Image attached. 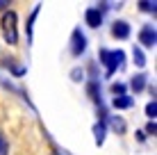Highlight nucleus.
Segmentation results:
<instances>
[{
    "label": "nucleus",
    "instance_id": "ddd939ff",
    "mask_svg": "<svg viewBox=\"0 0 157 155\" xmlns=\"http://www.w3.org/2000/svg\"><path fill=\"white\" fill-rule=\"evenodd\" d=\"M139 9H141V12H146V14H155V12H157V2L141 0V2H139Z\"/></svg>",
    "mask_w": 157,
    "mask_h": 155
},
{
    "label": "nucleus",
    "instance_id": "f3484780",
    "mask_svg": "<svg viewBox=\"0 0 157 155\" xmlns=\"http://www.w3.org/2000/svg\"><path fill=\"white\" fill-rule=\"evenodd\" d=\"M9 153V141H7V137L0 132V155H7Z\"/></svg>",
    "mask_w": 157,
    "mask_h": 155
},
{
    "label": "nucleus",
    "instance_id": "412c9836",
    "mask_svg": "<svg viewBox=\"0 0 157 155\" xmlns=\"http://www.w3.org/2000/svg\"><path fill=\"white\" fill-rule=\"evenodd\" d=\"M7 5H9V2H5V0H0V9H5V12H7Z\"/></svg>",
    "mask_w": 157,
    "mask_h": 155
},
{
    "label": "nucleus",
    "instance_id": "4468645a",
    "mask_svg": "<svg viewBox=\"0 0 157 155\" xmlns=\"http://www.w3.org/2000/svg\"><path fill=\"white\" fill-rule=\"evenodd\" d=\"M132 57H134V64H137V66H146V57H144L141 48H134V50H132Z\"/></svg>",
    "mask_w": 157,
    "mask_h": 155
},
{
    "label": "nucleus",
    "instance_id": "9d476101",
    "mask_svg": "<svg viewBox=\"0 0 157 155\" xmlns=\"http://www.w3.org/2000/svg\"><path fill=\"white\" fill-rule=\"evenodd\" d=\"M146 82H148V76H146V73H139V76H134V78H132L130 87H132V91H134V94H139V91H144Z\"/></svg>",
    "mask_w": 157,
    "mask_h": 155
},
{
    "label": "nucleus",
    "instance_id": "423d86ee",
    "mask_svg": "<svg viewBox=\"0 0 157 155\" xmlns=\"http://www.w3.org/2000/svg\"><path fill=\"white\" fill-rule=\"evenodd\" d=\"M112 34H114L116 39H128V37H130V23H128V21H114V25H112Z\"/></svg>",
    "mask_w": 157,
    "mask_h": 155
},
{
    "label": "nucleus",
    "instance_id": "aec40b11",
    "mask_svg": "<svg viewBox=\"0 0 157 155\" xmlns=\"http://www.w3.org/2000/svg\"><path fill=\"white\" fill-rule=\"evenodd\" d=\"M144 132H148V135H155V132H157V126H155V121H150V123L146 126V130H144Z\"/></svg>",
    "mask_w": 157,
    "mask_h": 155
},
{
    "label": "nucleus",
    "instance_id": "2eb2a0df",
    "mask_svg": "<svg viewBox=\"0 0 157 155\" xmlns=\"http://www.w3.org/2000/svg\"><path fill=\"white\" fill-rule=\"evenodd\" d=\"M146 116H148V119H153V121H155V116H157V103H155V98L150 100L148 105H146Z\"/></svg>",
    "mask_w": 157,
    "mask_h": 155
},
{
    "label": "nucleus",
    "instance_id": "20e7f679",
    "mask_svg": "<svg viewBox=\"0 0 157 155\" xmlns=\"http://www.w3.org/2000/svg\"><path fill=\"white\" fill-rule=\"evenodd\" d=\"M139 41L146 46V48H153L155 46V41H157V32L153 25H144L141 32H139Z\"/></svg>",
    "mask_w": 157,
    "mask_h": 155
},
{
    "label": "nucleus",
    "instance_id": "6ab92c4d",
    "mask_svg": "<svg viewBox=\"0 0 157 155\" xmlns=\"http://www.w3.org/2000/svg\"><path fill=\"white\" fill-rule=\"evenodd\" d=\"M71 76H73V80H75V82L84 80V73H82V68H73V73H71Z\"/></svg>",
    "mask_w": 157,
    "mask_h": 155
},
{
    "label": "nucleus",
    "instance_id": "f257e3e1",
    "mask_svg": "<svg viewBox=\"0 0 157 155\" xmlns=\"http://www.w3.org/2000/svg\"><path fill=\"white\" fill-rule=\"evenodd\" d=\"M0 28H2V37H5V41H7L9 46L18 44V16H16V12L7 9L5 16H2V21H0Z\"/></svg>",
    "mask_w": 157,
    "mask_h": 155
},
{
    "label": "nucleus",
    "instance_id": "f8f14e48",
    "mask_svg": "<svg viewBox=\"0 0 157 155\" xmlns=\"http://www.w3.org/2000/svg\"><path fill=\"white\" fill-rule=\"evenodd\" d=\"M112 103H114L116 110H128V107H132V105H134V100L130 98V96H114Z\"/></svg>",
    "mask_w": 157,
    "mask_h": 155
},
{
    "label": "nucleus",
    "instance_id": "7ed1b4c3",
    "mask_svg": "<svg viewBox=\"0 0 157 155\" xmlns=\"http://www.w3.org/2000/svg\"><path fill=\"white\" fill-rule=\"evenodd\" d=\"M84 50H86V37L80 28H75L71 34V52H73V57H80V55H84Z\"/></svg>",
    "mask_w": 157,
    "mask_h": 155
},
{
    "label": "nucleus",
    "instance_id": "a211bd4d",
    "mask_svg": "<svg viewBox=\"0 0 157 155\" xmlns=\"http://www.w3.org/2000/svg\"><path fill=\"white\" fill-rule=\"evenodd\" d=\"M112 94H114V96H125V84H123V82L112 84Z\"/></svg>",
    "mask_w": 157,
    "mask_h": 155
},
{
    "label": "nucleus",
    "instance_id": "dca6fc26",
    "mask_svg": "<svg viewBox=\"0 0 157 155\" xmlns=\"http://www.w3.org/2000/svg\"><path fill=\"white\" fill-rule=\"evenodd\" d=\"M39 9H41V5H36L34 9H32V14H30V23H28V39L32 41V23H34V18H36V14H39Z\"/></svg>",
    "mask_w": 157,
    "mask_h": 155
},
{
    "label": "nucleus",
    "instance_id": "1a4fd4ad",
    "mask_svg": "<svg viewBox=\"0 0 157 155\" xmlns=\"http://www.w3.org/2000/svg\"><path fill=\"white\" fill-rule=\"evenodd\" d=\"M2 66H5V68H9V71H12L16 78H18V76H25V71H28L25 66H18V64L14 62V57H7V60L2 62Z\"/></svg>",
    "mask_w": 157,
    "mask_h": 155
},
{
    "label": "nucleus",
    "instance_id": "6e6552de",
    "mask_svg": "<svg viewBox=\"0 0 157 155\" xmlns=\"http://www.w3.org/2000/svg\"><path fill=\"white\" fill-rule=\"evenodd\" d=\"M105 123H109V128H112V130H114L116 132V135H125V121H123L121 119V116H107V119H105Z\"/></svg>",
    "mask_w": 157,
    "mask_h": 155
},
{
    "label": "nucleus",
    "instance_id": "f03ea898",
    "mask_svg": "<svg viewBox=\"0 0 157 155\" xmlns=\"http://www.w3.org/2000/svg\"><path fill=\"white\" fill-rule=\"evenodd\" d=\"M98 57H100V62L105 64V68H107V78H112V76L118 71V68L123 66L125 52H123L121 48H118V50H107V48H100Z\"/></svg>",
    "mask_w": 157,
    "mask_h": 155
},
{
    "label": "nucleus",
    "instance_id": "0eeeda50",
    "mask_svg": "<svg viewBox=\"0 0 157 155\" xmlns=\"http://www.w3.org/2000/svg\"><path fill=\"white\" fill-rule=\"evenodd\" d=\"M86 91H89L91 100H94L100 110H105V107H102V98H100V84H98V80H91V82L86 84Z\"/></svg>",
    "mask_w": 157,
    "mask_h": 155
},
{
    "label": "nucleus",
    "instance_id": "9b49d317",
    "mask_svg": "<svg viewBox=\"0 0 157 155\" xmlns=\"http://www.w3.org/2000/svg\"><path fill=\"white\" fill-rule=\"evenodd\" d=\"M105 135H107V123L105 121H98V123L94 126V137H96V144H98V146L105 141Z\"/></svg>",
    "mask_w": 157,
    "mask_h": 155
},
{
    "label": "nucleus",
    "instance_id": "39448f33",
    "mask_svg": "<svg viewBox=\"0 0 157 155\" xmlns=\"http://www.w3.org/2000/svg\"><path fill=\"white\" fill-rule=\"evenodd\" d=\"M84 18H86V25H89V28H100L102 25V12L98 7H89L86 14H84Z\"/></svg>",
    "mask_w": 157,
    "mask_h": 155
}]
</instances>
